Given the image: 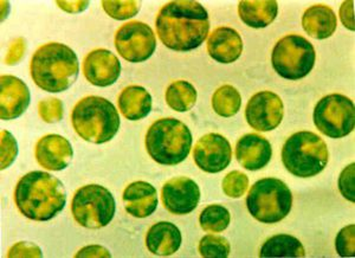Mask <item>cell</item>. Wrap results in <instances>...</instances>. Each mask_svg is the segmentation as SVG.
Here are the masks:
<instances>
[{"label":"cell","mask_w":355,"mask_h":258,"mask_svg":"<svg viewBox=\"0 0 355 258\" xmlns=\"http://www.w3.org/2000/svg\"><path fill=\"white\" fill-rule=\"evenodd\" d=\"M338 25V18L333 8L326 5H314L303 13L304 31L315 40H327L333 36Z\"/></svg>","instance_id":"cell-22"},{"label":"cell","mask_w":355,"mask_h":258,"mask_svg":"<svg viewBox=\"0 0 355 258\" xmlns=\"http://www.w3.org/2000/svg\"><path fill=\"white\" fill-rule=\"evenodd\" d=\"M114 43L117 53L130 63L150 60L157 49V38L152 28L137 21L125 23L117 28Z\"/></svg>","instance_id":"cell-11"},{"label":"cell","mask_w":355,"mask_h":258,"mask_svg":"<svg viewBox=\"0 0 355 258\" xmlns=\"http://www.w3.org/2000/svg\"><path fill=\"white\" fill-rule=\"evenodd\" d=\"M328 160L327 144L313 132L293 134L283 145V165L295 177H315L326 169Z\"/></svg>","instance_id":"cell-6"},{"label":"cell","mask_w":355,"mask_h":258,"mask_svg":"<svg viewBox=\"0 0 355 258\" xmlns=\"http://www.w3.org/2000/svg\"><path fill=\"white\" fill-rule=\"evenodd\" d=\"M272 157V148L268 139L259 134H246L236 145L237 162L248 171L264 169Z\"/></svg>","instance_id":"cell-18"},{"label":"cell","mask_w":355,"mask_h":258,"mask_svg":"<svg viewBox=\"0 0 355 258\" xmlns=\"http://www.w3.org/2000/svg\"><path fill=\"white\" fill-rule=\"evenodd\" d=\"M18 155V145L12 134L1 130V170L12 165Z\"/></svg>","instance_id":"cell-34"},{"label":"cell","mask_w":355,"mask_h":258,"mask_svg":"<svg viewBox=\"0 0 355 258\" xmlns=\"http://www.w3.org/2000/svg\"><path fill=\"white\" fill-rule=\"evenodd\" d=\"M15 203L25 217L46 222L64 209L67 194L64 185L53 174L33 171L17 182Z\"/></svg>","instance_id":"cell-2"},{"label":"cell","mask_w":355,"mask_h":258,"mask_svg":"<svg viewBox=\"0 0 355 258\" xmlns=\"http://www.w3.org/2000/svg\"><path fill=\"white\" fill-rule=\"evenodd\" d=\"M190 128L174 117L159 119L146 133L147 153L154 162L165 166L182 164L192 148Z\"/></svg>","instance_id":"cell-5"},{"label":"cell","mask_w":355,"mask_h":258,"mask_svg":"<svg viewBox=\"0 0 355 258\" xmlns=\"http://www.w3.org/2000/svg\"><path fill=\"white\" fill-rule=\"evenodd\" d=\"M207 53L211 58L222 64L234 63L243 53L242 37L234 28H217L209 37Z\"/></svg>","instance_id":"cell-19"},{"label":"cell","mask_w":355,"mask_h":258,"mask_svg":"<svg viewBox=\"0 0 355 258\" xmlns=\"http://www.w3.org/2000/svg\"><path fill=\"white\" fill-rule=\"evenodd\" d=\"M197 90L187 81L173 82L165 94L166 103L179 113H185L193 108L197 103Z\"/></svg>","instance_id":"cell-26"},{"label":"cell","mask_w":355,"mask_h":258,"mask_svg":"<svg viewBox=\"0 0 355 258\" xmlns=\"http://www.w3.org/2000/svg\"><path fill=\"white\" fill-rule=\"evenodd\" d=\"M196 165L206 173H219L230 165L232 148L220 134H206L199 139L193 150Z\"/></svg>","instance_id":"cell-13"},{"label":"cell","mask_w":355,"mask_h":258,"mask_svg":"<svg viewBox=\"0 0 355 258\" xmlns=\"http://www.w3.org/2000/svg\"><path fill=\"white\" fill-rule=\"evenodd\" d=\"M73 129L85 141L102 145L110 141L120 128L115 105L101 96L83 97L71 112Z\"/></svg>","instance_id":"cell-4"},{"label":"cell","mask_w":355,"mask_h":258,"mask_svg":"<svg viewBox=\"0 0 355 258\" xmlns=\"http://www.w3.org/2000/svg\"><path fill=\"white\" fill-rule=\"evenodd\" d=\"M231 214L229 210L222 205H209L199 216V223L204 231L219 234L230 225Z\"/></svg>","instance_id":"cell-28"},{"label":"cell","mask_w":355,"mask_h":258,"mask_svg":"<svg viewBox=\"0 0 355 258\" xmlns=\"http://www.w3.org/2000/svg\"><path fill=\"white\" fill-rule=\"evenodd\" d=\"M122 199L125 211L135 218L150 217L157 210V192L150 182H132L123 191Z\"/></svg>","instance_id":"cell-20"},{"label":"cell","mask_w":355,"mask_h":258,"mask_svg":"<svg viewBox=\"0 0 355 258\" xmlns=\"http://www.w3.org/2000/svg\"><path fill=\"white\" fill-rule=\"evenodd\" d=\"M340 19L343 22V26L354 31V1H343L341 8H340Z\"/></svg>","instance_id":"cell-38"},{"label":"cell","mask_w":355,"mask_h":258,"mask_svg":"<svg viewBox=\"0 0 355 258\" xmlns=\"http://www.w3.org/2000/svg\"><path fill=\"white\" fill-rule=\"evenodd\" d=\"M199 252L205 258H226L231 252L230 243L217 234H206L199 242Z\"/></svg>","instance_id":"cell-29"},{"label":"cell","mask_w":355,"mask_h":258,"mask_svg":"<svg viewBox=\"0 0 355 258\" xmlns=\"http://www.w3.org/2000/svg\"><path fill=\"white\" fill-rule=\"evenodd\" d=\"M335 249L341 257H354L355 225L345 226L335 238Z\"/></svg>","instance_id":"cell-33"},{"label":"cell","mask_w":355,"mask_h":258,"mask_svg":"<svg viewBox=\"0 0 355 258\" xmlns=\"http://www.w3.org/2000/svg\"><path fill=\"white\" fill-rule=\"evenodd\" d=\"M279 13V4L275 0H243L239 1V15L244 24L254 28L269 26Z\"/></svg>","instance_id":"cell-24"},{"label":"cell","mask_w":355,"mask_h":258,"mask_svg":"<svg viewBox=\"0 0 355 258\" xmlns=\"http://www.w3.org/2000/svg\"><path fill=\"white\" fill-rule=\"evenodd\" d=\"M31 95L21 78L3 75L0 78V117L8 121L21 117L28 108Z\"/></svg>","instance_id":"cell-16"},{"label":"cell","mask_w":355,"mask_h":258,"mask_svg":"<svg viewBox=\"0 0 355 258\" xmlns=\"http://www.w3.org/2000/svg\"><path fill=\"white\" fill-rule=\"evenodd\" d=\"M157 33L166 48L186 53L199 48L210 33L206 8L198 1H171L157 13Z\"/></svg>","instance_id":"cell-1"},{"label":"cell","mask_w":355,"mask_h":258,"mask_svg":"<svg viewBox=\"0 0 355 258\" xmlns=\"http://www.w3.org/2000/svg\"><path fill=\"white\" fill-rule=\"evenodd\" d=\"M75 257H112V255L103 246H89L78 251Z\"/></svg>","instance_id":"cell-39"},{"label":"cell","mask_w":355,"mask_h":258,"mask_svg":"<svg viewBox=\"0 0 355 258\" xmlns=\"http://www.w3.org/2000/svg\"><path fill=\"white\" fill-rule=\"evenodd\" d=\"M182 232L170 222H159L146 234V246L157 256H171L182 246Z\"/></svg>","instance_id":"cell-21"},{"label":"cell","mask_w":355,"mask_h":258,"mask_svg":"<svg viewBox=\"0 0 355 258\" xmlns=\"http://www.w3.org/2000/svg\"><path fill=\"white\" fill-rule=\"evenodd\" d=\"M25 50H26V42L24 38H17L13 42L10 49H8V56H6V64L15 65L21 61L24 57Z\"/></svg>","instance_id":"cell-37"},{"label":"cell","mask_w":355,"mask_h":258,"mask_svg":"<svg viewBox=\"0 0 355 258\" xmlns=\"http://www.w3.org/2000/svg\"><path fill=\"white\" fill-rule=\"evenodd\" d=\"M316 53L311 42L300 35H288L275 45L271 63L279 76L299 81L314 68Z\"/></svg>","instance_id":"cell-8"},{"label":"cell","mask_w":355,"mask_h":258,"mask_svg":"<svg viewBox=\"0 0 355 258\" xmlns=\"http://www.w3.org/2000/svg\"><path fill=\"white\" fill-rule=\"evenodd\" d=\"M340 194H343L345 199L348 202H355V164L352 162L351 165L343 169L339 177Z\"/></svg>","instance_id":"cell-35"},{"label":"cell","mask_w":355,"mask_h":258,"mask_svg":"<svg viewBox=\"0 0 355 258\" xmlns=\"http://www.w3.org/2000/svg\"><path fill=\"white\" fill-rule=\"evenodd\" d=\"M121 63L115 55L107 49H95L85 56L83 74L92 85L110 87L121 75Z\"/></svg>","instance_id":"cell-15"},{"label":"cell","mask_w":355,"mask_h":258,"mask_svg":"<svg viewBox=\"0 0 355 258\" xmlns=\"http://www.w3.org/2000/svg\"><path fill=\"white\" fill-rule=\"evenodd\" d=\"M38 113L46 123H57L63 119L64 105L60 98L50 97L38 103Z\"/></svg>","instance_id":"cell-32"},{"label":"cell","mask_w":355,"mask_h":258,"mask_svg":"<svg viewBox=\"0 0 355 258\" xmlns=\"http://www.w3.org/2000/svg\"><path fill=\"white\" fill-rule=\"evenodd\" d=\"M56 4L58 5V8H62L63 11L68 13H80L83 12L85 8L89 6V1H61L58 0L56 1Z\"/></svg>","instance_id":"cell-40"},{"label":"cell","mask_w":355,"mask_h":258,"mask_svg":"<svg viewBox=\"0 0 355 258\" xmlns=\"http://www.w3.org/2000/svg\"><path fill=\"white\" fill-rule=\"evenodd\" d=\"M80 71L73 49L62 43H46L37 49L30 63L33 82L48 93H62L76 82Z\"/></svg>","instance_id":"cell-3"},{"label":"cell","mask_w":355,"mask_h":258,"mask_svg":"<svg viewBox=\"0 0 355 258\" xmlns=\"http://www.w3.org/2000/svg\"><path fill=\"white\" fill-rule=\"evenodd\" d=\"M249 186V178L241 171H232L223 179V192L230 198L243 197Z\"/></svg>","instance_id":"cell-31"},{"label":"cell","mask_w":355,"mask_h":258,"mask_svg":"<svg viewBox=\"0 0 355 258\" xmlns=\"http://www.w3.org/2000/svg\"><path fill=\"white\" fill-rule=\"evenodd\" d=\"M116 211L115 198L108 189L92 184L76 191L71 202V212L80 225L87 229H101L113 221Z\"/></svg>","instance_id":"cell-9"},{"label":"cell","mask_w":355,"mask_h":258,"mask_svg":"<svg viewBox=\"0 0 355 258\" xmlns=\"http://www.w3.org/2000/svg\"><path fill=\"white\" fill-rule=\"evenodd\" d=\"M117 105L127 120L139 121L150 113L152 96L141 85H128L119 95Z\"/></svg>","instance_id":"cell-23"},{"label":"cell","mask_w":355,"mask_h":258,"mask_svg":"<svg viewBox=\"0 0 355 258\" xmlns=\"http://www.w3.org/2000/svg\"><path fill=\"white\" fill-rule=\"evenodd\" d=\"M242 105V96L232 85H222L212 96V108L219 117H231L239 113Z\"/></svg>","instance_id":"cell-27"},{"label":"cell","mask_w":355,"mask_h":258,"mask_svg":"<svg viewBox=\"0 0 355 258\" xmlns=\"http://www.w3.org/2000/svg\"><path fill=\"white\" fill-rule=\"evenodd\" d=\"M251 216L263 224L281 222L293 207V194L286 182L276 178H264L251 186L246 197Z\"/></svg>","instance_id":"cell-7"},{"label":"cell","mask_w":355,"mask_h":258,"mask_svg":"<svg viewBox=\"0 0 355 258\" xmlns=\"http://www.w3.org/2000/svg\"><path fill=\"white\" fill-rule=\"evenodd\" d=\"M35 155L37 162L45 170H65L73 160V146L62 135L48 134L37 142Z\"/></svg>","instance_id":"cell-17"},{"label":"cell","mask_w":355,"mask_h":258,"mask_svg":"<svg viewBox=\"0 0 355 258\" xmlns=\"http://www.w3.org/2000/svg\"><path fill=\"white\" fill-rule=\"evenodd\" d=\"M284 105L281 97L272 92H259L251 97L245 108V119L251 128L270 132L283 120Z\"/></svg>","instance_id":"cell-12"},{"label":"cell","mask_w":355,"mask_h":258,"mask_svg":"<svg viewBox=\"0 0 355 258\" xmlns=\"http://www.w3.org/2000/svg\"><path fill=\"white\" fill-rule=\"evenodd\" d=\"M41 248L30 242H19L8 250V257H42Z\"/></svg>","instance_id":"cell-36"},{"label":"cell","mask_w":355,"mask_h":258,"mask_svg":"<svg viewBox=\"0 0 355 258\" xmlns=\"http://www.w3.org/2000/svg\"><path fill=\"white\" fill-rule=\"evenodd\" d=\"M102 8L108 16L116 21H125L137 16L141 4L135 0H127V1H110L103 0L101 3Z\"/></svg>","instance_id":"cell-30"},{"label":"cell","mask_w":355,"mask_h":258,"mask_svg":"<svg viewBox=\"0 0 355 258\" xmlns=\"http://www.w3.org/2000/svg\"><path fill=\"white\" fill-rule=\"evenodd\" d=\"M316 128L331 139L347 137L354 129L355 107L351 98L341 94L322 97L313 114Z\"/></svg>","instance_id":"cell-10"},{"label":"cell","mask_w":355,"mask_h":258,"mask_svg":"<svg viewBox=\"0 0 355 258\" xmlns=\"http://www.w3.org/2000/svg\"><path fill=\"white\" fill-rule=\"evenodd\" d=\"M302 243L291 234H276L263 244L259 257H304Z\"/></svg>","instance_id":"cell-25"},{"label":"cell","mask_w":355,"mask_h":258,"mask_svg":"<svg viewBox=\"0 0 355 258\" xmlns=\"http://www.w3.org/2000/svg\"><path fill=\"white\" fill-rule=\"evenodd\" d=\"M162 200L164 207L171 214H189L196 210L200 202V189L190 178H173L162 186Z\"/></svg>","instance_id":"cell-14"}]
</instances>
